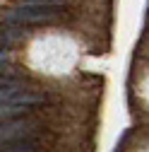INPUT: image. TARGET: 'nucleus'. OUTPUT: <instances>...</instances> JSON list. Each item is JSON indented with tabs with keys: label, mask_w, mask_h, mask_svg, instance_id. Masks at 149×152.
<instances>
[{
	"label": "nucleus",
	"mask_w": 149,
	"mask_h": 152,
	"mask_svg": "<svg viewBox=\"0 0 149 152\" xmlns=\"http://www.w3.org/2000/svg\"><path fill=\"white\" fill-rule=\"evenodd\" d=\"M55 20V12H43V10H29V7H17L5 12V22L7 24H41Z\"/></svg>",
	"instance_id": "1"
},
{
	"label": "nucleus",
	"mask_w": 149,
	"mask_h": 152,
	"mask_svg": "<svg viewBox=\"0 0 149 152\" xmlns=\"http://www.w3.org/2000/svg\"><path fill=\"white\" fill-rule=\"evenodd\" d=\"M36 133V126L31 121H7L3 126V142L12 140H29Z\"/></svg>",
	"instance_id": "2"
},
{
	"label": "nucleus",
	"mask_w": 149,
	"mask_h": 152,
	"mask_svg": "<svg viewBox=\"0 0 149 152\" xmlns=\"http://www.w3.org/2000/svg\"><path fill=\"white\" fill-rule=\"evenodd\" d=\"M46 102V94H39V92H20V94H14V97L10 102H3V104H17V106H36V104H43Z\"/></svg>",
	"instance_id": "3"
},
{
	"label": "nucleus",
	"mask_w": 149,
	"mask_h": 152,
	"mask_svg": "<svg viewBox=\"0 0 149 152\" xmlns=\"http://www.w3.org/2000/svg\"><path fill=\"white\" fill-rule=\"evenodd\" d=\"M3 152H36V145L31 140H12L3 142Z\"/></svg>",
	"instance_id": "4"
},
{
	"label": "nucleus",
	"mask_w": 149,
	"mask_h": 152,
	"mask_svg": "<svg viewBox=\"0 0 149 152\" xmlns=\"http://www.w3.org/2000/svg\"><path fill=\"white\" fill-rule=\"evenodd\" d=\"M0 113H3V118H5V121H12L14 116H22V113L27 116V113H29V106H17V104H3V111H0Z\"/></svg>",
	"instance_id": "5"
}]
</instances>
